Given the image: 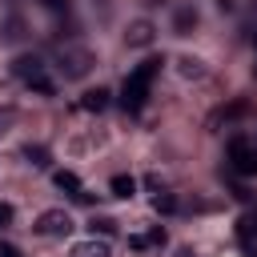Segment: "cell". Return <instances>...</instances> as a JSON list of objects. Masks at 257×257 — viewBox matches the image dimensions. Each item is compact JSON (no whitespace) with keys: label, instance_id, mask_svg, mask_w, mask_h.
I'll return each instance as SVG.
<instances>
[{"label":"cell","instance_id":"1","mask_svg":"<svg viewBox=\"0 0 257 257\" xmlns=\"http://www.w3.org/2000/svg\"><path fill=\"white\" fill-rule=\"evenodd\" d=\"M161 64H165L161 56H149V60H141V64L124 76V84H120V104H124V112H141V108H145L149 88H153V80H157Z\"/></svg>","mask_w":257,"mask_h":257},{"label":"cell","instance_id":"2","mask_svg":"<svg viewBox=\"0 0 257 257\" xmlns=\"http://www.w3.org/2000/svg\"><path fill=\"white\" fill-rule=\"evenodd\" d=\"M12 72H16V80H24V84H28L32 92H40V96H52V92H56V80L48 76V64H44L40 52L16 56V60H12Z\"/></svg>","mask_w":257,"mask_h":257},{"label":"cell","instance_id":"3","mask_svg":"<svg viewBox=\"0 0 257 257\" xmlns=\"http://www.w3.org/2000/svg\"><path fill=\"white\" fill-rule=\"evenodd\" d=\"M92 64H96V56H92V48H84V44H64V48L56 52V72H60L64 80H84V76L92 72Z\"/></svg>","mask_w":257,"mask_h":257},{"label":"cell","instance_id":"4","mask_svg":"<svg viewBox=\"0 0 257 257\" xmlns=\"http://www.w3.org/2000/svg\"><path fill=\"white\" fill-rule=\"evenodd\" d=\"M229 165L241 177H257V145L249 137H233L229 141Z\"/></svg>","mask_w":257,"mask_h":257},{"label":"cell","instance_id":"5","mask_svg":"<svg viewBox=\"0 0 257 257\" xmlns=\"http://www.w3.org/2000/svg\"><path fill=\"white\" fill-rule=\"evenodd\" d=\"M32 229H36L40 237H68V233H72V217H68L64 209H44Z\"/></svg>","mask_w":257,"mask_h":257},{"label":"cell","instance_id":"6","mask_svg":"<svg viewBox=\"0 0 257 257\" xmlns=\"http://www.w3.org/2000/svg\"><path fill=\"white\" fill-rule=\"evenodd\" d=\"M153 36H157L153 20H133V24H128V32H124L128 48H149V44H153Z\"/></svg>","mask_w":257,"mask_h":257},{"label":"cell","instance_id":"7","mask_svg":"<svg viewBox=\"0 0 257 257\" xmlns=\"http://www.w3.org/2000/svg\"><path fill=\"white\" fill-rule=\"evenodd\" d=\"M68 257H112V249H108V241H104V237H96V233H92V237L76 241Z\"/></svg>","mask_w":257,"mask_h":257},{"label":"cell","instance_id":"8","mask_svg":"<svg viewBox=\"0 0 257 257\" xmlns=\"http://www.w3.org/2000/svg\"><path fill=\"white\" fill-rule=\"evenodd\" d=\"M165 241H169V233H165L161 225H153L149 233H133V237H128V245H133V249H161Z\"/></svg>","mask_w":257,"mask_h":257},{"label":"cell","instance_id":"9","mask_svg":"<svg viewBox=\"0 0 257 257\" xmlns=\"http://www.w3.org/2000/svg\"><path fill=\"white\" fill-rule=\"evenodd\" d=\"M80 108H84V112H104V108H108V88H88V92L80 96Z\"/></svg>","mask_w":257,"mask_h":257},{"label":"cell","instance_id":"10","mask_svg":"<svg viewBox=\"0 0 257 257\" xmlns=\"http://www.w3.org/2000/svg\"><path fill=\"white\" fill-rule=\"evenodd\" d=\"M56 185H60L64 193H72L76 201H88V193H84V185H80V177H76V173H68V169H60V173H56Z\"/></svg>","mask_w":257,"mask_h":257},{"label":"cell","instance_id":"11","mask_svg":"<svg viewBox=\"0 0 257 257\" xmlns=\"http://www.w3.org/2000/svg\"><path fill=\"white\" fill-rule=\"evenodd\" d=\"M173 28H177L181 36H185V32H193V28H197V8H193V4L177 8V12H173Z\"/></svg>","mask_w":257,"mask_h":257},{"label":"cell","instance_id":"12","mask_svg":"<svg viewBox=\"0 0 257 257\" xmlns=\"http://www.w3.org/2000/svg\"><path fill=\"white\" fill-rule=\"evenodd\" d=\"M108 193H112V197H124V201H128V197L137 193V177H128V173H116V177L108 181Z\"/></svg>","mask_w":257,"mask_h":257},{"label":"cell","instance_id":"13","mask_svg":"<svg viewBox=\"0 0 257 257\" xmlns=\"http://www.w3.org/2000/svg\"><path fill=\"white\" fill-rule=\"evenodd\" d=\"M153 209H157V213H177L181 201H177L173 193H157V197H153Z\"/></svg>","mask_w":257,"mask_h":257},{"label":"cell","instance_id":"14","mask_svg":"<svg viewBox=\"0 0 257 257\" xmlns=\"http://www.w3.org/2000/svg\"><path fill=\"white\" fill-rule=\"evenodd\" d=\"M24 157H28L36 169H48V149H44V145H28V149H24Z\"/></svg>","mask_w":257,"mask_h":257},{"label":"cell","instance_id":"15","mask_svg":"<svg viewBox=\"0 0 257 257\" xmlns=\"http://www.w3.org/2000/svg\"><path fill=\"white\" fill-rule=\"evenodd\" d=\"M40 4H44L48 12H56V16H68V8H72L68 0H40Z\"/></svg>","mask_w":257,"mask_h":257},{"label":"cell","instance_id":"16","mask_svg":"<svg viewBox=\"0 0 257 257\" xmlns=\"http://www.w3.org/2000/svg\"><path fill=\"white\" fill-rule=\"evenodd\" d=\"M12 217H16V213H12V205H8V201H0V229H8V225H12Z\"/></svg>","mask_w":257,"mask_h":257},{"label":"cell","instance_id":"17","mask_svg":"<svg viewBox=\"0 0 257 257\" xmlns=\"http://www.w3.org/2000/svg\"><path fill=\"white\" fill-rule=\"evenodd\" d=\"M185 64V76H201V60H181Z\"/></svg>","mask_w":257,"mask_h":257},{"label":"cell","instance_id":"18","mask_svg":"<svg viewBox=\"0 0 257 257\" xmlns=\"http://www.w3.org/2000/svg\"><path fill=\"white\" fill-rule=\"evenodd\" d=\"M0 257H24L16 245H8V241H0Z\"/></svg>","mask_w":257,"mask_h":257},{"label":"cell","instance_id":"19","mask_svg":"<svg viewBox=\"0 0 257 257\" xmlns=\"http://www.w3.org/2000/svg\"><path fill=\"white\" fill-rule=\"evenodd\" d=\"M12 116H16L12 108H0V133H8V124H12Z\"/></svg>","mask_w":257,"mask_h":257},{"label":"cell","instance_id":"20","mask_svg":"<svg viewBox=\"0 0 257 257\" xmlns=\"http://www.w3.org/2000/svg\"><path fill=\"white\" fill-rule=\"evenodd\" d=\"M253 44H257V40H253ZM253 68H257V64H253Z\"/></svg>","mask_w":257,"mask_h":257}]
</instances>
